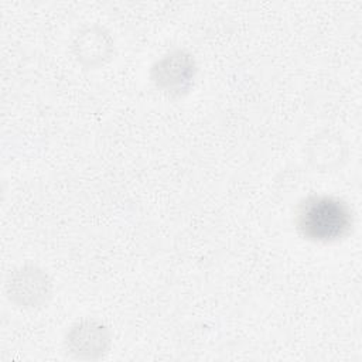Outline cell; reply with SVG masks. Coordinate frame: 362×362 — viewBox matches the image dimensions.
<instances>
[{
    "label": "cell",
    "mask_w": 362,
    "mask_h": 362,
    "mask_svg": "<svg viewBox=\"0 0 362 362\" xmlns=\"http://www.w3.org/2000/svg\"><path fill=\"white\" fill-rule=\"evenodd\" d=\"M194 58L185 51H173L160 58L151 69L157 88L170 95H181L189 89L195 78Z\"/></svg>",
    "instance_id": "cell-2"
},
{
    "label": "cell",
    "mask_w": 362,
    "mask_h": 362,
    "mask_svg": "<svg viewBox=\"0 0 362 362\" xmlns=\"http://www.w3.org/2000/svg\"><path fill=\"white\" fill-rule=\"evenodd\" d=\"M298 232L314 242H335L348 235L352 212L346 202L329 195H311L297 208Z\"/></svg>",
    "instance_id": "cell-1"
},
{
    "label": "cell",
    "mask_w": 362,
    "mask_h": 362,
    "mask_svg": "<svg viewBox=\"0 0 362 362\" xmlns=\"http://www.w3.org/2000/svg\"><path fill=\"white\" fill-rule=\"evenodd\" d=\"M10 297L23 305H37L49 293L47 276L37 267H23L10 276L7 283Z\"/></svg>",
    "instance_id": "cell-4"
},
{
    "label": "cell",
    "mask_w": 362,
    "mask_h": 362,
    "mask_svg": "<svg viewBox=\"0 0 362 362\" xmlns=\"http://www.w3.org/2000/svg\"><path fill=\"white\" fill-rule=\"evenodd\" d=\"M107 344L109 332L106 327L93 320L78 322L66 335V346L78 358H98L105 352Z\"/></svg>",
    "instance_id": "cell-3"
}]
</instances>
